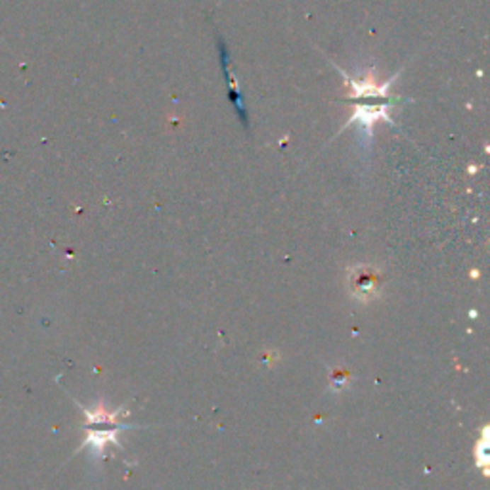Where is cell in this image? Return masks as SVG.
Masks as SVG:
<instances>
[{
  "instance_id": "1",
  "label": "cell",
  "mask_w": 490,
  "mask_h": 490,
  "mask_svg": "<svg viewBox=\"0 0 490 490\" xmlns=\"http://www.w3.org/2000/svg\"><path fill=\"white\" fill-rule=\"evenodd\" d=\"M337 72L343 75V81L348 89V100L353 102L351 117L341 130H345L351 125H360L362 130L368 136H372L377 121L394 125L389 111H391L394 102H399V98L391 92V86L400 75V72L387 81H381L375 72H368L362 79L351 77L348 73L343 72L341 67H337Z\"/></svg>"
},
{
  "instance_id": "2",
  "label": "cell",
  "mask_w": 490,
  "mask_h": 490,
  "mask_svg": "<svg viewBox=\"0 0 490 490\" xmlns=\"http://www.w3.org/2000/svg\"><path fill=\"white\" fill-rule=\"evenodd\" d=\"M351 290L356 297L360 299H370L374 297L380 290V284H377V278H375L374 270L370 266H362V268H356L355 274L351 272Z\"/></svg>"
}]
</instances>
